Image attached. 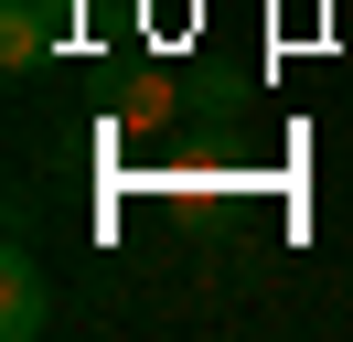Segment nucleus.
Returning <instances> with one entry per match:
<instances>
[{
	"label": "nucleus",
	"mask_w": 353,
	"mask_h": 342,
	"mask_svg": "<svg viewBox=\"0 0 353 342\" xmlns=\"http://www.w3.org/2000/svg\"><path fill=\"white\" fill-rule=\"evenodd\" d=\"M65 11H75V0H0V64L32 75V64L54 54V32H65Z\"/></svg>",
	"instance_id": "1"
},
{
	"label": "nucleus",
	"mask_w": 353,
	"mask_h": 342,
	"mask_svg": "<svg viewBox=\"0 0 353 342\" xmlns=\"http://www.w3.org/2000/svg\"><path fill=\"white\" fill-rule=\"evenodd\" d=\"M43 321H54V299H43V268H32V256L11 246V256H0V332H11V342H32Z\"/></svg>",
	"instance_id": "2"
}]
</instances>
